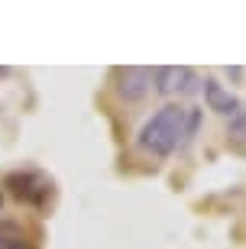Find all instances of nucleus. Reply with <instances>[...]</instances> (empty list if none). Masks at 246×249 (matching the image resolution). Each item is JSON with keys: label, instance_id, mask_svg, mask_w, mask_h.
<instances>
[{"label": "nucleus", "instance_id": "nucleus-1", "mask_svg": "<svg viewBox=\"0 0 246 249\" xmlns=\"http://www.w3.org/2000/svg\"><path fill=\"white\" fill-rule=\"evenodd\" d=\"M185 123H188V107L182 104H165L146 126L139 129V149H146L152 156L165 159L172 156L175 146L185 142Z\"/></svg>", "mask_w": 246, "mask_h": 249}, {"label": "nucleus", "instance_id": "nucleus-2", "mask_svg": "<svg viewBox=\"0 0 246 249\" xmlns=\"http://www.w3.org/2000/svg\"><path fill=\"white\" fill-rule=\"evenodd\" d=\"M7 185L19 201H26V204H42L52 194V185L42 175H36V172H13L7 178Z\"/></svg>", "mask_w": 246, "mask_h": 249}, {"label": "nucleus", "instance_id": "nucleus-3", "mask_svg": "<svg viewBox=\"0 0 246 249\" xmlns=\"http://www.w3.org/2000/svg\"><path fill=\"white\" fill-rule=\"evenodd\" d=\"M117 81H120L117 84L120 97H127V101H143V97L152 91L155 71H152V68H120Z\"/></svg>", "mask_w": 246, "mask_h": 249}, {"label": "nucleus", "instance_id": "nucleus-4", "mask_svg": "<svg viewBox=\"0 0 246 249\" xmlns=\"http://www.w3.org/2000/svg\"><path fill=\"white\" fill-rule=\"evenodd\" d=\"M198 74L191 68H155V91L159 94H191Z\"/></svg>", "mask_w": 246, "mask_h": 249}, {"label": "nucleus", "instance_id": "nucleus-5", "mask_svg": "<svg viewBox=\"0 0 246 249\" xmlns=\"http://www.w3.org/2000/svg\"><path fill=\"white\" fill-rule=\"evenodd\" d=\"M201 88H204V104H208L214 113H220V117H237V113H243V104H240L220 81L204 78V84H201Z\"/></svg>", "mask_w": 246, "mask_h": 249}, {"label": "nucleus", "instance_id": "nucleus-6", "mask_svg": "<svg viewBox=\"0 0 246 249\" xmlns=\"http://www.w3.org/2000/svg\"><path fill=\"white\" fill-rule=\"evenodd\" d=\"M0 249H29L26 230L13 220H3L0 223Z\"/></svg>", "mask_w": 246, "mask_h": 249}]
</instances>
